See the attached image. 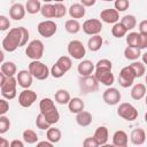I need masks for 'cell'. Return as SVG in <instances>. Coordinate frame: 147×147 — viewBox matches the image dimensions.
Masks as SVG:
<instances>
[{
  "label": "cell",
  "mask_w": 147,
  "mask_h": 147,
  "mask_svg": "<svg viewBox=\"0 0 147 147\" xmlns=\"http://www.w3.org/2000/svg\"><path fill=\"white\" fill-rule=\"evenodd\" d=\"M21 42H22V32H21L20 26L13 28L9 30V32L3 38L2 48L6 52H14L18 47H21Z\"/></svg>",
  "instance_id": "cell-1"
},
{
  "label": "cell",
  "mask_w": 147,
  "mask_h": 147,
  "mask_svg": "<svg viewBox=\"0 0 147 147\" xmlns=\"http://www.w3.org/2000/svg\"><path fill=\"white\" fill-rule=\"evenodd\" d=\"M28 70L30 71L32 77L38 79V80H45L49 76L48 67L45 63L40 62L39 60H32V62L29 64Z\"/></svg>",
  "instance_id": "cell-2"
},
{
  "label": "cell",
  "mask_w": 147,
  "mask_h": 147,
  "mask_svg": "<svg viewBox=\"0 0 147 147\" xmlns=\"http://www.w3.org/2000/svg\"><path fill=\"white\" fill-rule=\"evenodd\" d=\"M78 85H79L80 92L84 94L94 93L99 90V82L96 80L94 75L80 76V78L78 80Z\"/></svg>",
  "instance_id": "cell-3"
},
{
  "label": "cell",
  "mask_w": 147,
  "mask_h": 147,
  "mask_svg": "<svg viewBox=\"0 0 147 147\" xmlns=\"http://www.w3.org/2000/svg\"><path fill=\"white\" fill-rule=\"evenodd\" d=\"M117 115L127 122H133L138 118V110L133 105L123 102L117 107Z\"/></svg>",
  "instance_id": "cell-4"
},
{
  "label": "cell",
  "mask_w": 147,
  "mask_h": 147,
  "mask_svg": "<svg viewBox=\"0 0 147 147\" xmlns=\"http://www.w3.org/2000/svg\"><path fill=\"white\" fill-rule=\"evenodd\" d=\"M44 49L45 47H44L42 41L39 39H34L28 44L25 54L31 60H40L44 55Z\"/></svg>",
  "instance_id": "cell-5"
},
{
  "label": "cell",
  "mask_w": 147,
  "mask_h": 147,
  "mask_svg": "<svg viewBox=\"0 0 147 147\" xmlns=\"http://www.w3.org/2000/svg\"><path fill=\"white\" fill-rule=\"evenodd\" d=\"M16 86H17V80H16L15 76L6 77V80L3 82L2 86L0 87L2 96L5 99H7V100H13L17 94Z\"/></svg>",
  "instance_id": "cell-6"
},
{
  "label": "cell",
  "mask_w": 147,
  "mask_h": 147,
  "mask_svg": "<svg viewBox=\"0 0 147 147\" xmlns=\"http://www.w3.org/2000/svg\"><path fill=\"white\" fill-rule=\"evenodd\" d=\"M68 54L75 60H82L86 55V48L80 40H71L68 44Z\"/></svg>",
  "instance_id": "cell-7"
},
{
  "label": "cell",
  "mask_w": 147,
  "mask_h": 147,
  "mask_svg": "<svg viewBox=\"0 0 147 147\" xmlns=\"http://www.w3.org/2000/svg\"><path fill=\"white\" fill-rule=\"evenodd\" d=\"M95 72L94 76L96 78V80L106 86H111L115 82V76L111 71V69H107V68H94Z\"/></svg>",
  "instance_id": "cell-8"
},
{
  "label": "cell",
  "mask_w": 147,
  "mask_h": 147,
  "mask_svg": "<svg viewBox=\"0 0 147 147\" xmlns=\"http://www.w3.org/2000/svg\"><path fill=\"white\" fill-rule=\"evenodd\" d=\"M37 30H38V33L41 37H44V38H51V37H53L56 33L57 25H56V23L54 21L46 20V21H42V22H40L38 24Z\"/></svg>",
  "instance_id": "cell-9"
},
{
  "label": "cell",
  "mask_w": 147,
  "mask_h": 147,
  "mask_svg": "<svg viewBox=\"0 0 147 147\" xmlns=\"http://www.w3.org/2000/svg\"><path fill=\"white\" fill-rule=\"evenodd\" d=\"M136 79V76L131 69L130 65H126L124 68H122V70L119 71V75H118V84L119 86L124 87V88H127L130 86L133 85V82Z\"/></svg>",
  "instance_id": "cell-10"
},
{
  "label": "cell",
  "mask_w": 147,
  "mask_h": 147,
  "mask_svg": "<svg viewBox=\"0 0 147 147\" xmlns=\"http://www.w3.org/2000/svg\"><path fill=\"white\" fill-rule=\"evenodd\" d=\"M102 23L100 20L98 18H90V20H86L83 25H82V29L84 31L85 34H88V36H94V34H99L101 31H102Z\"/></svg>",
  "instance_id": "cell-11"
},
{
  "label": "cell",
  "mask_w": 147,
  "mask_h": 147,
  "mask_svg": "<svg viewBox=\"0 0 147 147\" xmlns=\"http://www.w3.org/2000/svg\"><path fill=\"white\" fill-rule=\"evenodd\" d=\"M121 98H122L121 92L116 87L108 86V88H106L102 93V100L105 101V103H107L109 106L118 105L121 101Z\"/></svg>",
  "instance_id": "cell-12"
},
{
  "label": "cell",
  "mask_w": 147,
  "mask_h": 147,
  "mask_svg": "<svg viewBox=\"0 0 147 147\" xmlns=\"http://www.w3.org/2000/svg\"><path fill=\"white\" fill-rule=\"evenodd\" d=\"M37 100V93L30 88H24L18 94V103L24 108L31 107Z\"/></svg>",
  "instance_id": "cell-13"
},
{
  "label": "cell",
  "mask_w": 147,
  "mask_h": 147,
  "mask_svg": "<svg viewBox=\"0 0 147 147\" xmlns=\"http://www.w3.org/2000/svg\"><path fill=\"white\" fill-rule=\"evenodd\" d=\"M100 18L105 23L114 24L119 21V13L115 8H107L100 13Z\"/></svg>",
  "instance_id": "cell-14"
},
{
  "label": "cell",
  "mask_w": 147,
  "mask_h": 147,
  "mask_svg": "<svg viewBox=\"0 0 147 147\" xmlns=\"http://www.w3.org/2000/svg\"><path fill=\"white\" fill-rule=\"evenodd\" d=\"M16 80H17V84L23 87V88H30L31 85H32V80H33V77L32 75L30 74L29 70H21L16 74Z\"/></svg>",
  "instance_id": "cell-15"
},
{
  "label": "cell",
  "mask_w": 147,
  "mask_h": 147,
  "mask_svg": "<svg viewBox=\"0 0 147 147\" xmlns=\"http://www.w3.org/2000/svg\"><path fill=\"white\" fill-rule=\"evenodd\" d=\"M129 142V136L123 130H117L113 134V145L116 147H126Z\"/></svg>",
  "instance_id": "cell-16"
},
{
  "label": "cell",
  "mask_w": 147,
  "mask_h": 147,
  "mask_svg": "<svg viewBox=\"0 0 147 147\" xmlns=\"http://www.w3.org/2000/svg\"><path fill=\"white\" fill-rule=\"evenodd\" d=\"M25 7L22 3H14L9 8V16L14 21H21L25 16Z\"/></svg>",
  "instance_id": "cell-17"
},
{
  "label": "cell",
  "mask_w": 147,
  "mask_h": 147,
  "mask_svg": "<svg viewBox=\"0 0 147 147\" xmlns=\"http://www.w3.org/2000/svg\"><path fill=\"white\" fill-rule=\"evenodd\" d=\"M130 140H131V142L133 145H137V146L144 145L145 140H146V132H145V130L141 129V127H137V129L132 130L131 136H130Z\"/></svg>",
  "instance_id": "cell-18"
},
{
  "label": "cell",
  "mask_w": 147,
  "mask_h": 147,
  "mask_svg": "<svg viewBox=\"0 0 147 147\" xmlns=\"http://www.w3.org/2000/svg\"><path fill=\"white\" fill-rule=\"evenodd\" d=\"M77 71L80 76H88L92 75L94 71V63L90 60H83L77 65Z\"/></svg>",
  "instance_id": "cell-19"
},
{
  "label": "cell",
  "mask_w": 147,
  "mask_h": 147,
  "mask_svg": "<svg viewBox=\"0 0 147 147\" xmlns=\"http://www.w3.org/2000/svg\"><path fill=\"white\" fill-rule=\"evenodd\" d=\"M92 119H93V117H92V114L90 111L82 110V111H79V113L76 114V123L79 126L86 127V126L91 125Z\"/></svg>",
  "instance_id": "cell-20"
},
{
  "label": "cell",
  "mask_w": 147,
  "mask_h": 147,
  "mask_svg": "<svg viewBox=\"0 0 147 147\" xmlns=\"http://www.w3.org/2000/svg\"><path fill=\"white\" fill-rule=\"evenodd\" d=\"M86 7H84L82 3H74L69 7L68 9V13L70 15L71 18H75V20H78V18H82L85 16L86 14Z\"/></svg>",
  "instance_id": "cell-21"
},
{
  "label": "cell",
  "mask_w": 147,
  "mask_h": 147,
  "mask_svg": "<svg viewBox=\"0 0 147 147\" xmlns=\"http://www.w3.org/2000/svg\"><path fill=\"white\" fill-rule=\"evenodd\" d=\"M93 137L95 138V140L98 141L99 146H102V145H106L108 139H109V132H108V129L106 126H99L96 127Z\"/></svg>",
  "instance_id": "cell-22"
},
{
  "label": "cell",
  "mask_w": 147,
  "mask_h": 147,
  "mask_svg": "<svg viewBox=\"0 0 147 147\" xmlns=\"http://www.w3.org/2000/svg\"><path fill=\"white\" fill-rule=\"evenodd\" d=\"M145 95H146V86H145V84H142V83L134 84L132 90H131V98L133 100H136V101H139Z\"/></svg>",
  "instance_id": "cell-23"
},
{
  "label": "cell",
  "mask_w": 147,
  "mask_h": 147,
  "mask_svg": "<svg viewBox=\"0 0 147 147\" xmlns=\"http://www.w3.org/2000/svg\"><path fill=\"white\" fill-rule=\"evenodd\" d=\"M68 108L70 110V113L72 114H77L82 110H84L85 108V103L80 98H71L68 102Z\"/></svg>",
  "instance_id": "cell-24"
},
{
  "label": "cell",
  "mask_w": 147,
  "mask_h": 147,
  "mask_svg": "<svg viewBox=\"0 0 147 147\" xmlns=\"http://www.w3.org/2000/svg\"><path fill=\"white\" fill-rule=\"evenodd\" d=\"M103 45V39L100 34H94V36H91L88 41H87V47L90 51L92 52H98Z\"/></svg>",
  "instance_id": "cell-25"
},
{
  "label": "cell",
  "mask_w": 147,
  "mask_h": 147,
  "mask_svg": "<svg viewBox=\"0 0 147 147\" xmlns=\"http://www.w3.org/2000/svg\"><path fill=\"white\" fill-rule=\"evenodd\" d=\"M46 138L48 141H51L52 144H56L61 140L62 138V133H61V130L60 129H56V127H53L52 125L46 130Z\"/></svg>",
  "instance_id": "cell-26"
},
{
  "label": "cell",
  "mask_w": 147,
  "mask_h": 147,
  "mask_svg": "<svg viewBox=\"0 0 147 147\" xmlns=\"http://www.w3.org/2000/svg\"><path fill=\"white\" fill-rule=\"evenodd\" d=\"M1 71L6 77H11L17 74V68L13 61H6L1 63Z\"/></svg>",
  "instance_id": "cell-27"
},
{
  "label": "cell",
  "mask_w": 147,
  "mask_h": 147,
  "mask_svg": "<svg viewBox=\"0 0 147 147\" xmlns=\"http://www.w3.org/2000/svg\"><path fill=\"white\" fill-rule=\"evenodd\" d=\"M141 56V49L133 46H127L124 49V57L130 61H136Z\"/></svg>",
  "instance_id": "cell-28"
},
{
  "label": "cell",
  "mask_w": 147,
  "mask_h": 147,
  "mask_svg": "<svg viewBox=\"0 0 147 147\" xmlns=\"http://www.w3.org/2000/svg\"><path fill=\"white\" fill-rule=\"evenodd\" d=\"M54 99H55V102L59 103V105H68V102L71 99V96H70V93L67 90L60 88V90H57L55 92Z\"/></svg>",
  "instance_id": "cell-29"
},
{
  "label": "cell",
  "mask_w": 147,
  "mask_h": 147,
  "mask_svg": "<svg viewBox=\"0 0 147 147\" xmlns=\"http://www.w3.org/2000/svg\"><path fill=\"white\" fill-rule=\"evenodd\" d=\"M64 29H65V31H67L68 33H71V34H76V33H78V32L80 31V29H82V25H80V23H79L77 20H75V18H71V20H68V21H65V24H64Z\"/></svg>",
  "instance_id": "cell-30"
},
{
  "label": "cell",
  "mask_w": 147,
  "mask_h": 147,
  "mask_svg": "<svg viewBox=\"0 0 147 147\" xmlns=\"http://www.w3.org/2000/svg\"><path fill=\"white\" fill-rule=\"evenodd\" d=\"M41 114L44 115V117L46 118V121H47L51 125L56 124V123L59 122V119H60V113H59V110L56 109V107H54V108H52V109H49V110H47V111H45V113H41Z\"/></svg>",
  "instance_id": "cell-31"
},
{
  "label": "cell",
  "mask_w": 147,
  "mask_h": 147,
  "mask_svg": "<svg viewBox=\"0 0 147 147\" xmlns=\"http://www.w3.org/2000/svg\"><path fill=\"white\" fill-rule=\"evenodd\" d=\"M130 67H131V69H132V71H133V74H134V76H136V78H140V77H142L144 75H145V72H146V67H145V63H142V62H140V61H133L131 64H129Z\"/></svg>",
  "instance_id": "cell-32"
},
{
  "label": "cell",
  "mask_w": 147,
  "mask_h": 147,
  "mask_svg": "<svg viewBox=\"0 0 147 147\" xmlns=\"http://www.w3.org/2000/svg\"><path fill=\"white\" fill-rule=\"evenodd\" d=\"M119 22L124 25V28H125L127 31L133 30V29L136 28V25H137V18H136L134 15H131V14H129V15H124V16L121 18Z\"/></svg>",
  "instance_id": "cell-33"
},
{
  "label": "cell",
  "mask_w": 147,
  "mask_h": 147,
  "mask_svg": "<svg viewBox=\"0 0 147 147\" xmlns=\"http://www.w3.org/2000/svg\"><path fill=\"white\" fill-rule=\"evenodd\" d=\"M24 7H25V11L28 14L34 15V14H37V13L40 11L41 3H40L39 0H28Z\"/></svg>",
  "instance_id": "cell-34"
},
{
  "label": "cell",
  "mask_w": 147,
  "mask_h": 147,
  "mask_svg": "<svg viewBox=\"0 0 147 147\" xmlns=\"http://www.w3.org/2000/svg\"><path fill=\"white\" fill-rule=\"evenodd\" d=\"M127 32H129V31L124 28V25H123L121 22L114 23V25H113V28H111V34H113L115 38H118V39L125 37Z\"/></svg>",
  "instance_id": "cell-35"
},
{
  "label": "cell",
  "mask_w": 147,
  "mask_h": 147,
  "mask_svg": "<svg viewBox=\"0 0 147 147\" xmlns=\"http://www.w3.org/2000/svg\"><path fill=\"white\" fill-rule=\"evenodd\" d=\"M65 74L71 69L72 67V61H71V57L70 56H67V55H63V56H60L57 59V61L55 62Z\"/></svg>",
  "instance_id": "cell-36"
},
{
  "label": "cell",
  "mask_w": 147,
  "mask_h": 147,
  "mask_svg": "<svg viewBox=\"0 0 147 147\" xmlns=\"http://www.w3.org/2000/svg\"><path fill=\"white\" fill-rule=\"evenodd\" d=\"M22 138H23V141H24V142L30 144V145L36 144V142L38 141V139H39V138H38V134H37L33 130H31V129H26L25 131H23Z\"/></svg>",
  "instance_id": "cell-37"
},
{
  "label": "cell",
  "mask_w": 147,
  "mask_h": 147,
  "mask_svg": "<svg viewBox=\"0 0 147 147\" xmlns=\"http://www.w3.org/2000/svg\"><path fill=\"white\" fill-rule=\"evenodd\" d=\"M53 7H54V18H61L65 16V14L68 13L65 6L62 2H56L55 5H53Z\"/></svg>",
  "instance_id": "cell-38"
},
{
  "label": "cell",
  "mask_w": 147,
  "mask_h": 147,
  "mask_svg": "<svg viewBox=\"0 0 147 147\" xmlns=\"http://www.w3.org/2000/svg\"><path fill=\"white\" fill-rule=\"evenodd\" d=\"M40 13L45 18H54V7L52 3H45L40 8Z\"/></svg>",
  "instance_id": "cell-39"
},
{
  "label": "cell",
  "mask_w": 147,
  "mask_h": 147,
  "mask_svg": "<svg viewBox=\"0 0 147 147\" xmlns=\"http://www.w3.org/2000/svg\"><path fill=\"white\" fill-rule=\"evenodd\" d=\"M54 107H55V103H54V101L51 98H44L39 102L40 113H45V111H47V110H49V109H52Z\"/></svg>",
  "instance_id": "cell-40"
},
{
  "label": "cell",
  "mask_w": 147,
  "mask_h": 147,
  "mask_svg": "<svg viewBox=\"0 0 147 147\" xmlns=\"http://www.w3.org/2000/svg\"><path fill=\"white\" fill-rule=\"evenodd\" d=\"M36 125H37V127L40 129V130H47V129L51 126V124L46 121V118L44 117V115H42L41 113H39V114L37 115V117H36Z\"/></svg>",
  "instance_id": "cell-41"
},
{
  "label": "cell",
  "mask_w": 147,
  "mask_h": 147,
  "mask_svg": "<svg viewBox=\"0 0 147 147\" xmlns=\"http://www.w3.org/2000/svg\"><path fill=\"white\" fill-rule=\"evenodd\" d=\"M9 129H10L9 118L5 115H0V134H3L6 132H8Z\"/></svg>",
  "instance_id": "cell-42"
},
{
  "label": "cell",
  "mask_w": 147,
  "mask_h": 147,
  "mask_svg": "<svg viewBox=\"0 0 147 147\" xmlns=\"http://www.w3.org/2000/svg\"><path fill=\"white\" fill-rule=\"evenodd\" d=\"M114 6L118 13H122V11H125L130 7V1L129 0H114Z\"/></svg>",
  "instance_id": "cell-43"
},
{
  "label": "cell",
  "mask_w": 147,
  "mask_h": 147,
  "mask_svg": "<svg viewBox=\"0 0 147 147\" xmlns=\"http://www.w3.org/2000/svg\"><path fill=\"white\" fill-rule=\"evenodd\" d=\"M138 37H139V32L126 33V44H127V46L137 47L138 46Z\"/></svg>",
  "instance_id": "cell-44"
},
{
  "label": "cell",
  "mask_w": 147,
  "mask_h": 147,
  "mask_svg": "<svg viewBox=\"0 0 147 147\" xmlns=\"http://www.w3.org/2000/svg\"><path fill=\"white\" fill-rule=\"evenodd\" d=\"M64 71L55 63V64H53V67L51 68V70H49V75H52L54 78H61L62 76H64Z\"/></svg>",
  "instance_id": "cell-45"
},
{
  "label": "cell",
  "mask_w": 147,
  "mask_h": 147,
  "mask_svg": "<svg viewBox=\"0 0 147 147\" xmlns=\"http://www.w3.org/2000/svg\"><path fill=\"white\" fill-rule=\"evenodd\" d=\"M10 28V21L7 16L0 15V31H6Z\"/></svg>",
  "instance_id": "cell-46"
},
{
  "label": "cell",
  "mask_w": 147,
  "mask_h": 147,
  "mask_svg": "<svg viewBox=\"0 0 147 147\" xmlns=\"http://www.w3.org/2000/svg\"><path fill=\"white\" fill-rule=\"evenodd\" d=\"M138 48L140 49H146L147 48V34H141L139 33L138 37Z\"/></svg>",
  "instance_id": "cell-47"
},
{
  "label": "cell",
  "mask_w": 147,
  "mask_h": 147,
  "mask_svg": "<svg viewBox=\"0 0 147 147\" xmlns=\"http://www.w3.org/2000/svg\"><path fill=\"white\" fill-rule=\"evenodd\" d=\"M9 111V102L7 99H0V115H5Z\"/></svg>",
  "instance_id": "cell-48"
},
{
  "label": "cell",
  "mask_w": 147,
  "mask_h": 147,
  "mask_svg": "<svg viewBox=\"0 0 147 147\" xmlns=\"http://www.w3.org/2000/svg\"><path fill=\"white\" fill-rule=\"evenodd\" d=\"M83 146L84 147H98L99 144H98V141L95 140L94 137H87L83 141Z\"/></svg>",
  "instance_id": "cell-49"
},
{
  "label": "cell",
  "mask_w": 147,
  "mask_h": 147,
  "mask_svg": "<svg viewBox=\"0 0 147 147\" xmlns=\"http://www.w3.org/2000/svg\"><path fill=\"white\" fill-rule=\"evenodd\" d=\"M20 29H21V32H22V42H21V47H22V46L28 44L30 33H29V30L26 28H24V26H20Z\"/></svg>",
  "instance_id": "cell-50"
},
{
  "label": "cell",
  "mask_w": 147,
  "mask_h": 147,
  "mask_svg": "<svg viewBox=\"0 0 147 147\" xmlns=\"http://www.w3.org/2000/svg\"><path fill=\"white\" fill-rule=\"evenodd\" d=\"M139 33L141 34H147V21L146 20H142L140 23H139Z\"/></svg>",
  "instance_id": "cell-51"
},
{
  "label": "cell",
  "mask_w": 147,
  "mask_h": 147,
  "mask_svg": "<svg viewBox=\"0 0 147 147\" xmlns=\"http://www.w3.org/2000/svg\"><path fill=\"white\" fill-rule=\"evenodd\" d=\"M9 146L10 147H24V142L22 140L15 139V140H13V141L9 142Z\"/></svg>",
  "instance_id": "cell-52"
},
{
  "label": "cell",
  "mask_w": 147,
  "mask_h": 147,
  "mask_svg": "<svg viewBox=\"0 0 147 147\" xmlns=\"http://www.w3.org/2000/svg\"><path fill=\"white\" fill-rule=\"evenodd\" d=\"M95 2H96V0H80V3L84 7H92L95 5Z\"/></svg>",
  "instance_id": "cell-53"
},
{
  "label": "cell",
  "mask_w": 147,
  "mask_h": 147,
  "mask_svg": "<svg viewBox=\"0 0 147 147\" xmlns=\"http://www.w3.org/2000/svg\"><path fill=\"white\" fill-rule=\"evenodd\" d=\"M36 144H37V146H38V147H41V146H46V147H52V146L54 145V144H52V142H51V141H48V140H47V141H46V140H45V141H39V142L37 141Z\"/></svg>",
  "instance_id": "cell-54"
},
{
  "label": "cell",
  "mask_w": 147,
  "mask_h": 147,
  "mask_svg": "<svg viewBox=\"0 0 147 147\" xmlns=\"http://www.w3.org/2000/svg\"><path fill=\"white\" fill-rule=\"evenodd\" d=\"M8 146H9V141L0 136V147H8Z\"/></svg>",
  "instance_id": "cell-55"
},
{
  "label": "cell",
  "mask_w": 147,
  "mask_h": 147,
  "mask_svg": "<svg viewBox=\"0 0 147 147\" xmlns=\"http://www.w3.org/2000/svg\"><path fill=\"white\" fill-rule=\"evenodd\" d=\"M6 80V76L2 74V71L0 70V87L2 86V84H3V82Z\"/></svg>",
  "instance_id": "cell-56"
},
{
  "label": "cell",
  "mask_w": 147,
  "mask_h": 147,
  "mask_svg": "<svg viewBox=\"0 0 147 147\" xmlns=\"http://www.w3.org/2000/svg\"><path fill=\"white\" fill-rule=\"evenodd\" d=\"M3 61H5V53H3L2 49H0V64H1Z\"/></svg>",
  "instance_id": "cell-57"
},
{
  "label": "cell",
  "mask_w": 147,
  "mask_h": 147,
  "mask_svg": "<svg viewBox=\"0 0 147 147\" xmlns=\"http://www.w3.org/2000/svg\"><path fill=\"white\" fill-rule=\"evenodd\" d=\"M42 1H44L45 3H51V2L53 1V0H42Z\"/></svg>",
  "instance_id": "cell-58"
},
{
  "label": "cell",
  "mask_w": 147,
  "mask_h": 147,
  "mask_svg": "<svg viewBox=\"0 0 147 147\" xmlns=\"http://www.w3.org/2000/svg\"><path fill=\"white\" fill-rule=\"evenodd\" d=\"M53 1H55V2H62V1H64V0H53Z\"/></svg>",
  "instance_id": "cell-59"
},
{
  "label": "cell",
  "mask_w": 147,
  "mask_h": 147,
  "mask_svg": "<svg viewBox=\"0 0 147 147\" xmlns=\"http://www.w3.org/2000/svg\"><path fill=\"white\" fill-rule=\"evenodd\" d=\"M102 1H114V0H102Z\"/></svg>",
  "instance_id": "cell-60"
}]
</instances>
